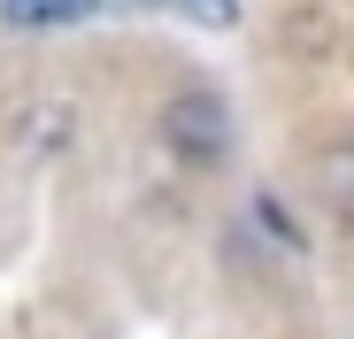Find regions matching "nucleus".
Listing matches in <instances>:
<instances>
[{
    "instance_id": "nucleus-1",
    "label": "nucleus",
    "mask_w": 354,
    "mask_h": 339,
    "mask_svg": "<svg viewBox=\"0 0 354 339\" xmlns=\"http://www.w3.org/2000/svg\"><path fill=\"white\" fill-rule=\"evenodd\" d=\"M162 139H169V154H185V162H223V147H231V108H223L216 93H185V100L162 108Z\"/></svg>"
},
{
    "instance_id": "nucleus-2",
    "label": "nucleus",
    "mask_w": 354,
    "mask_h": 339,
    "mask_svg": "<svg viewBox=\"0 0 354 339\" xmlns=\"http://www.w3.org/2000/svg\"><path fill=\"white\" fill-rule=\"evenodd\" d=\"M285 46L292 54H331V46H346V24L324 16V8H292L285 16Z\"/></svg>"
},
{
    "instance_id": "nucleus-3",
    "label": "nucleus",
    "mask_w": 354,
    "mask_h": 339,
    "mask_svg": "<svg viewBox=\"0 0 354 339\" xmlns=\"http://www.w3.org/2000/svg\"><path fill=\"white\" fill-rule=\"evenodd\" d=\"M93 8V0H0V16H8L16 31H46V24H77Z\"/></svg>"
},
{
    "instance_id": "nucleus-4",
    "label": "nucleus",
    "mask_w": 354,
    "mask_h": 339,
    "mask_svg": "<svg viewBox=\"0 0 354 339\" xmlns=\"http://www.w3.org/2000/svg\"><path fill=\"white\" fill-rule=\"evenodd\" d=\"M316 185L331 193V208H354V147H324L316 154Z\"/></svg>"
}]
</instances>
